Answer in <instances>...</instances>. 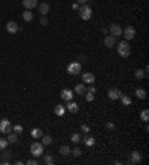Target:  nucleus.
I'll return each mask as SVG.
<instances>
[{"label": "nucleus", "instance_id": "1", "mask_svg": "<svg viewBox=\"0 0 149 165\" xmlns=\"http://www.w3.org/2000/svg\"><path fill=\"white\" fill-rule=\"evenodd\" d=\"M116 49H118V54H119L122 58H128V57H130L131 49H130V45H128V42H127V40L119 42V43L116 45Z\"/></svg>", "mask_w": 149, "mask_h": 165}, {"label": "nucleus", "instance_id": "2", "mask_svg": "<svg viewBox=\"0 0 149 165\" xmlns=\"http://www.w3.org/2000/svg\"><path fill=\"white\" fill-rule=\"evenodd\" d=\"M78 12H79L81 20H84V21H88V20L92 17V11H91V8H90L88 5H82V6L78 9Z\"/></svg>", "mask_w": 149, "mask_h": 165}, {"label": "nucleus", "instance_id": "3", "mask_svg": "<svg viewBox=\"0 0 149 165\" xmlns=\"http://www.w3.org/2000/svg\"><path fill=\"white\" fill-rule=\"evenodd\" d=\"M30 153L33 155V158H39L43 155V144L42 143H33L30 147Z\"/></svg>", "mask_w": 149, "mask_h": 165}, {"label": "nucleus", "instance_id": "4", "mask_svg": "<svg viewBox=\"0 0 149 165\" xmlns=\"http://www.w3.org/2000/svg\"><path fill=\"white\" fill-rule=\"evenodd\" d=\"M81 70H82V66H81V63H70L69 66H67V73L69 74H72V76H76V74H79L81 73Z\"/></svg>", "mask_w": 149, "mask_h": 165}, {"label": "nucleus", "instance_id": "5", "mask_svg": "<svg viewBox=\"0 0 149 165\" xmlns=\"http://www.w3.org/2000/svg\"><path fill=\"white\" fill-rule=\"evenodd\" d=\"M12 131V123L9 122V119H2L0 120V132L2 134H9Z\"/></svg>", "mask_w": 149, "mask_h": 165}, {"label": "nucleus", "instance_id": "6", "mask_svg": "<svg viewBox=\"0 0 149 165\" xmlns=\"http://www.w3.org/2000/svg\"><path fill=\"white\" fill-rule=\"evenodd\" d=\"M122 34H124L125 40H131V39H134V36H136V28H134L133 26H127V27L122 30Z\"/></svg>", "mask_w": 149, "mask_h": 165}, {"label": "nucleus", "instance_id": "7", "mask_svg": "<svg viewBox=\"0 0 149 165\" xmlns=\"http://www.w3.org/2000/svg\"><path fill=\"white\" fill-rule=\"evenodd\" d=\"M142 162V155L137 150H133L128 155V164H140Z\"/></svg>", "mask_w": 149, "mask_h": 165}, {"label": "nucleus", "instance_id": "8", "mask_svg": "<svg viewBox=\"0 0 149 165\" xmlns=\"http://www.w3.org/2000/svg\"><path fill=\"white\" fill-rule=\"evenodd\" d=\"M6 31H8L9 34H17V33L20 31V27H18V24H17L15 21H9V23L6 24Z\"/></svg>", "mask_w": 149, "mask_h": 165}, {"label": "nucleus", "instance_id": "9", "mask_svg": "<svg viewBox=\"0 0 149 165\" xmlns=\"http://www.w3.org/2000/svg\"><path fill=\"white\" fill-rule=\"evenodd\" d=\"M109 33H110V36L118 37V36H122V28H121L118 24H110V27H109Z\"/></svg>", "mask_w": 149, "mask_h": 165}, {"label": "nucleus", "instance_id": "10", "mask_svg": "<svg viewBox=\"0 0 149 165\" xmlns=\"http://www.w3.org/2000/svg\"><path fill=\"white\" fill-rule=\"evenodd\" d=\"M60 97H61L64 101H70V100L73 98V91H70V89L64 88V89L60 92Z\"/></svg>", "mask_w": 149, "mask_h": 165}, {"label": "nucleus", "instance_id": "11", "mask_svg": "<svg viewBox=\"0 0 149 165\" xmlns=\"http://www.w3.org/2000/svg\"><path fill=\"white\" fill-rule=\"evenodd\" d=\"M66 107V110H69L70 113H78V110H79V106H78V103H75V101H67V104L64 106Z\"/></svg>", "mask_w": 149, "mask_h": 165}, {"label": "nucleus", "instance_id": "12", "mask_svg": "<svg viewBox=\"0 0 149 165\" xmlns=\"http://www.w3.org/2000/svg\"><path fill=\"white\" fill-rule=\"evenodd\" d=\"M37 5H39L37 0H23V6H24L26 9H29V11L37 8Z\"/></svg>", "mask_w": 149, "mask_h": 165}, {"label": "nucleus", "instance_id": "13", "mask_svg": "<svg viewBox=\"0 0 149 165\" xmlns=\"http://www.w3.org/2000/svg\"><path fill=\"white\" fill-rule=\"evenodd\" d=\"M121 91L118 89V88H112V89H109V92H107V97L110 98V100H118L119 97H121Z\"/></svg>", "mask_w": 149, "mask_h": 165}, {"label": "nucleus", "instance_id": "14", "mask_svg": "<svg viewBox=\"0 0 149 165\" xmlns=\"http://www.w3.org/2000/svg\"><path fill=\"white\" fill-rule=\"evenodd\" d=\"M37 9H39V14H40L42 17H46V14L49 12V5L43 2V3L37 5Z\"/></svg>", "mask_w": 149, "mask_h": 165}, {"label": "nucleus", "instance_id": "15", "mask_svg": "<svg viewBox=\"0 0 149 165\" xmlns=\"http://www.w3.org/2000/svg\"><path fill=\"white\" fill-rule=\"evenodd\" d=\"M94 80H95L94 73H84L82 74V82L84 83H94Z\"/></svg>", "mask_w": 149, "mask_h": 165}, {"label": "nucleus", "instance_id": "16", "mask_svg": "<svg viewBox=\"0 0 149 165\" xmlns=\"http://www.w3.org/2000/svg\"><path fill=\"white\" fill-rule=\"evenodd\" d=\"M116 45V39L113 36H106L104 37V46L106 48H113Z\"/></svg>", "mask_w": 149, "mask_h": 165}, {"label": "nucleus", "instance_id": "17", "mask_svg": "<svg viewBox=\"0 0 149 165\" xmlns=\"http://www.w3.org/2000/svg\"><path fill=\"white\" fill-rule=\"evenodd\" d=\"M75 92H76L78 95H85V92H87V86H85L84 83H76V86H75Z\"/></svg>", "mask_w": 149, "mask_h": 165}, {"label": "nucleus", "instance_id": "18", "mask_svg": "<svg viewBox=\"0 0 149 165\" xmlns=\"http://www.w3.org/2000/svg\"><path fill=\"white\" fill-rule=\"evenodd\" d=\"M42 156H43V164H45V165H52V164H54V158H52L51 153H45V155H42Z\"/></svg>", "mask_w": 149, "mask_h": 165}, {"label": "nucleus", "instance_id": "19", "mask_svg": "<svg viewBox=\"0 0 149 165\" xmlns=\"http://www.w3.org/2000/svg\"><path fill=\"white\" fill-rule=\"evenodd\" d=\"M23 18H24V21H27V23H30V21H33V18H34V15H33V12L32 11H26V12H23Z\"/></svg>", "mask_w": 149, "mask_h": 165}, {"label": "nucleus", "instance_id": "20", "mask_svg": "<svg viewBox=\"0 0 149 165\" xmlns=\"http://www.w3.org/2000/svg\"><path fill=\"white\" fill-rule=\"evenodd\" d=\"M121 103H122V106H125V107H128V106H131V98L128 97V95H124V94H121Z\"/></svg>", "mask_w": 149, "mask_h": 165}, {"label": "nucleus", "instance_id": "21", "mask_svg": "<svg viewBox=\"0 0 149 165\" xmlns=\"http://www.w3.org/2000/svg\"><path fill=\"white\" fill-rule=\"evenodd\" d=\"M54 112H55V115H57V116H63V115L66 113V107H64V106H61V104H57V106H55V109H54Z\"/></svg>", "mask_w": 149, "mask_h": 165}, {"label": "nucleus", "instance_id": "22", "mask_svg": "<svg viewBox=\"0 0 149 165\" xmlns=\"http://www.w3.org/2000/svg\"><path fill=\"white\" fill-rule=\"evenodd\" d=\"M30 134H32V137H33V138H40V137L43 135V132H42V129H40V128H33V129L30 131Z\"/></svg>", "mask_w": 149, "mask_h": 165}, {"label": "nucleus", "instance_id": "23", "mask_svg": "<svg viewBox=\"0 0 149 165\" xmlns=\"http://www.w3.org/2000/svg\"><path fill=\"white\" fill-rule=\"evenodd\" d=\"M82 141H84V143H85V146H88V147H91V146H94V144H95L94 137H90V135L84 137V138H82Z\"/></svg>", "mask_w": 149, "mask_h": 165}, {"label": "nucleus", "instance_id": "24", "mask_svg": "<svg viewBox=\"0 0 149 165\" xmlns=\"http://www.w3.org/2000/svg\"><path fill=\"white\" fill-rule=\"evenodd\" d=\"M2 158H3V164H9V161H11V158H12V153H11V152H8L6 149H3Z\"/></svg>", "mask_w": 149, "mask_h": 165}, {"label": "nucleus", "instance_id": "25", "mask_svg": "<svg viewBox=\"0 0 149 165\" xmlns=\"http://www.w3.org/2000/svg\"><path fill=\"white\" fill-rule=\"evenodd\" d=\"M6 140H8V143H17V141H18V134L11 131V132L8 134V138H6Z\"/></svg>", "mask_w": 149, "mask_h": 165}, {"label": "nucleus", "instance_id": "26", "mask_svg": "<svg viewBox=\"0 0 149 165\" xmlns=\"http://www.w3.org/2000/svg\"><path fill=\"white\" fill-rule=\"evenodd\" d=\"M70 153H72V149L69 146H61L60 147V155L61 156H69Z\"/></svg>", "mask_w": 149, "mask_h": 165}, {"label": "nucleus", "instance_id": "27", "mask_svg": "<svg viewBox=\"0 0 149 165\" xmlns=\"http://www.w3.org/2000/svg\"><path fill=\"white\" fill-rule=\"evenodd\" d=\"M40 138H42V144H45V146H49V144L52 143V137H51V135H45V134H43Z\"/></svg>", "mask_w": 149, "mask_h": 165}, {"label": "nucleus", "instance_id": "28", "mask_svg": "<svg viewBox=\"0 0 149 165\" xmlns=\"http://www.w3.org/2000/svg\"><path fill=\"white\" fill-rule=\"evenodd\" d=\"M134 77L137 79V80H140V79H143V77H146V73H145V70H136V73H134Z\"/></svg>", "mask_w": 149, "mask_h": 165}, {"label": "nucleus", "instance_id": "29", "mask_svg": "<svg viewBox=\"0 0 149 165\" xmlns=\"http://www.w3.org/2000/svg\"><path fill=\"white\" fill-rule=\"evenodd\" d=\"M148 118H149V110H148V109H143V110L140 112V119H142L143 122H148Z\"/></svg>", "mask_w": 149, "mask_h": 165}, {"label": "nucleus", "instance_id": "30", "mask_svg": "<svg viewBox=\"0 0 149 165\" xmlns=\"http://www.w3.org/2000/svg\"><path fill=\"white\" fill-rule=\"evenodd\" d=\"M136 95H137V98H140V100H145L146 98V91L145 89H136Z\"/></svg>", "mask_w": 149, "mask_h": 165}, {"label": "nucleus", "instance_id": "31", "mask_svg": "<svg viewBox=\"0 0 149 165\" xmlns=\"http://www.w3.org/2000/svg\"><path fill=\"white\" fill-rule=\"evenodd\" d=\"M70 140H72V143L78 144V143H81V135H79V134H72Z\"/></svg>", "mask_w": 149, "mask_h": 165}, {"label": "nucleus", "instance_id": "32", "mask_svg": "<svg viewBox=\"0 0 149 165\" xmlns=\"http://www.w3.org/2000/svg\"><path fill=\"white\" fill-rule=\"evenodd\" d=\"M8 147V140L6 138H0V150H3Z\"/></svg>", "mask_w": 149, "mask_h": 165}, {"label": "nucleus", "instance_id": "33", "mask_svg": "<svg viewBox=\"0 0 149 165\" xmlns=\"http://www.w3.org/2000/svg\"><path fill=\"white\" fill-rule=\"evenodd\" d=\"M12 131L17 132V134H21V132H23V126H21L20 123H17L15 126H12Z\"/></svg>", "mask_w": 149, "mask_h": 165}, {"label": "nucleus", "instance_id": "34", "mask_svg": "<svg viewBox=\"0 0 149 165\" xmlns=\"http://www.w3.org/2000/svg\"><path fill=\"white\" fill-rule=\"evenodd\" d=\"M72 153H73V156H76V158H79V156L82 155V150H81L79 147H75V149L72 150Z\"/></svg>", "mask_w": 149, "mask_h": 165}, {"label": "nucleus", "instance_id": "35", "mask_svg": "<svg viewBox=\"0 0 149 165\" xmlns=\"http://www.w3.org/2000/svg\"><path fill=\"white\" fill-rule=\"evenodd\" d=\"M104 128H106L107 131H113V129H115V123H112V122H106Z\"/></svg>", "mask_w": 149, "mask_h": 165}, {"label": "nucleus", "instance_id": "36", "mask_svg": "<svg viewBox=\"0 0 149 165\" xmlns=\"http://www.w3.org/2000/svg\"><path fill=\"white\" fill-rule=\"evenodd\" d=\"M81 131H82V132H85V134H88V132H90L91 129H90V126H88V125L82 123V125H81Z\"/></svg>", "mask_w": 149, "mask_h": 165}, {"label": "nucleus", "instance_id": "37", "mask_svg": "<svg viewBox=\"0 0 149 165\" xmlns=\"http://www.w3.org/2000/svg\"><path fill=\"white\" fill-rule=\"evenodd\" d=\"M85 98H87V101H92L94 100V94H91V92H85Z\"/></svg>", "mask_w": 149, "mask_h": 165}, {"label": "nucleus", "instance_id": "38", "mask_svg": "<svg viewBox=\"0 0 149 165\" xmlns=\"http://www.w3.org/2000/svg\"><path fill=\"white\" fill-rule=\"evenodd\" d=\"M87 91H88V92H91V94H95V92H97V89H95V86H94V85L88 86V88H87Z\"/></svg>", "mask_w": 149, "mask_h": 165}, {"label": "nucleus", "instance_id": "39", "mask_svg": "<svg viewBox=\"0 0 149 165\" xmlns=\"http://www.w3.org/2000/svg\"><path fill=\"white\" fill-rule=\"evenodd\" d=\"M26 164H29V165H37V161H36L34 158H32V159H29Z\"/></svg>", "mask_w": 149, "mask_h": 165}, {"label": "nucleus", "instance_id": "40", "mask_svg": "<svg viewBox=\"0 0 149 165\" xmlns=\"http://www.w3.org/2000/svg\"><path fill=\"white\" fill-rule=\"evenodd\" d=\"M40 24H42V26H46V24H48V20H46V17H42V18H40Z\"/></svg>", "mask_w": 149, "mask_h": 165}, {"label": "nucleus", "instance_id": "41", "mask_svg": "<svg viewBox=\"0 0 149 165\" xmlns=\"http://www.w3.org/2000/svg\"><path fill=\"white\" fill-rule=\"evenodd\" d=\"M76 2H78V5H87L88 0H76Z\"/></svg>", "mask_w": 149, "mask_h": 165}, {"label": "nucleus", "instance_id": "42", "mask_svg": "<svg viewBox=\"0 0 149 165\" xmlns=\"http://www.w3.org/2000/svg\"><path fill=\"white\" fill-rule=\"evenodd\" d=\"M72 8H73V9H76V11H78V9H79V5H78V3H75V5H73V6H72Z\"/></svg>", "mask_w": 149, "mask_h": 165}, {"label": "nucleus", "instance_id": "43", "mask_svg": "<svg viewBox=\"0 0 149 165\" xmlns=\"http://www.w3.org/2000/svg\"><path fill=\"white\" fill-rule=\"evenodd\" d=\"M101 31H103V34H107V33H109V30H107V28H103Z\"/></svg>", "mask_w": 149, "mask_h": 165}]
</instances>
